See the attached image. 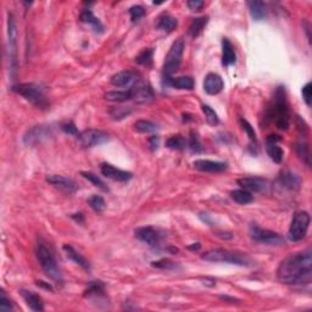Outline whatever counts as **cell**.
Listing matches in <instances>:
<instances>
[{"label":"cell","mask_w":312,"mask_h":312,"mask_svg":"<svg viewBox=\"0 0 312 312\" xmlns=\"http://www.w3.org/2000/svg\"><path fill=\"white\" fill-rule=\"evenodd\" d=\"M277 278L289 286H305L312 281L311 249L291 255L281 262Z\"/></svg>","instance_id":"cell-1"},{"label":"cell","mask_w":312,"mask_h":312,"mask_svg":"<svg viewBox=\"0 0 312 312\" xmlns=\"http://www.w3.org/2000/svg\"><path fill=\"white\" fill-rule=\"evenodd\" d=\"M273 106H272L271 117L274 119V124L282 131H287L291 125V114H289V104L287 99L286 88L279 85L276 88L273 95Z\"/></svg>","instance_id":"cell-2"},{"label":"cell","mask_w":312,"mask_h":312,"mask_svg":"<svg viewBox=\"0 0 312 312\" xmlns=\"http://www.w3.org/2000/svg\"><path fill=\"white\" fill-rule=\"evenodd\" d=\"M201 259L208 262H225L237 266H251L252 261L245 254L229 251L226 249H215L205 252Z\"/></svg>","instance_id":"cell-3"},{"label":"cell","mask_w":312,"mask_h":312,"mask_svg":"<svg viewBox=\"0 0 312 312\" xmlns=\"http://www.w3.org/2000/svg\"><path fill=\"white\" fill-rule=\"evenodd\" d=\"M12 92L21 95L27 102H29L34 106L39 107V109H45L49 105L44 89L36 83H21V84L14 85Z\"/></svg>","instance_id":"cell-4"},{"label":"cell","mask_w":312,"mask_h":312,"mask_svg":"<svg viewBox=\"0 0 312 312\" xmlns=\"http://www.w3.org/2000/svg\"><path fill=\"white\" fill-rule=\"evenodd\" d=\"M37 259H38L39 265L45 272L48 277H50L53 281L55 282H62V276H61V271L56 262L55 255L51 251L50 248L46 247L45 244L41 243L37 247Z\"/></svg>","instance_id":"cell-5"},{"label":"cell","mask_w":312,"mask_h":312,"mask_svg":"<svg viewBox=\"0 0 312 312\" xmlns=\"http://www.w3.org/2000/svg\"><path fill=\"white\" fill-rule=\"evenodd\" d=\"M310 215L306 211H296L288 230V238L291 242H300L308 234L310 227Z\"/></svg>","instance_id":"cell-6"},{"label":"cell","mask_w":312,"mask_h":312,"mask_svg":"<svg viewBox=\"0 0 312 312\" xmlns=\"http://www.w3.org/2000/svg\"><path fill=\"white\" fill-rule=\"evenodd\" d=\"M184 51V39L178 38L172 46L169 48L168 54L166 56V60L164 63V75L166 77L173 75L177 70L179 68L182 62V56H183Z\"/></svg>","instance_id":"cell-7"},{"label":"cell","mask_w":312,"mask_h":312,"mask_svg":"<svg viewBox=\"0 0 312 312\" xmlns=\"http://www.w3.org/2000/svg\"><path fill=\"white\" fill-rule=\"evenodd\" d=\"M250 237L257 243L266 245H282L284 244V239L273 230L265 229L256 225H251L249 228Z\"/></svg>","instance_id":"cell-8"},{"label":"cell","mask_w":312,"mask_h":312,"mask_svg":"<svg viewBox=\"0 0 312 312\" xmlns=\"http://www.w3.org/2000/svg\"><path fill=\"white\" fill-rule=\"evenodd\" d=\"M78 139L84 148H92V146H102L109 141V134L100 129H87L80 133Z\"/></svg>","instance_id":"cell-9"},{"label":"cell","mask_w":312,"mask_h":312,"mask_svg":"<svg viewBox=\"0 0 312 312\" xmlns=\"http://www.w3.org/2000/svg\"><path fill=\"white\" fill-rule=\"evenodd\" d=\"M237 182L244 190L249 193H267L271 188V183L267 179L259 177H244L239 178Z\"/></svg>","instance_id":"cell-10"},{"label":"cell","mask_w":312,"mask_h":312,"mask_svg":"<svg viewBox=\"0 0 312 312\" xmlns=\"http://www.w3.org/2000/svg\"><path fill=\"white\" fill-rule=\"evenodd\" d=\"M137 239L146 243L150 247H157L162 240V234L154 227H141L134 230Z\"/></svg>","instance_id":"cell-11"},{"label":"cell","mask_w":312,"mask_h":312,"mask_svg":"<svg viewBox=\"0 0 312 312\" xmlns=\"http://www.w3.org/2000/svg\"><path fill=\"white\" fill-rule=\"evenodd\" d=\"M51 136V128L46 126H36L29 129L23 137V142L27 146H34L45 141Z\"/></svg>","instance_id":"cell-12"},{"label":"cell","mask_w":312,"mask_h":312,"mask_svg":"<svg viewBox=\"0 0 312 312\" xmlns=\"http://www.w3.org/2000/svg\"><path fill=\"white\" fill-rule=\"evenodd\" d=\"M131 89L133 93V100L138 103H146L154 98L153 89L149 83L143 80H137Z\"/></svg>","instance_id":"cell-13"},{"label":"cell","mask_w":312,"mask_h":312,"mask_svg":"<svg viewBox=\"0 0 312 312\" xmlns=\"http://www.w3.org/2000/svg\"><path fill=\"white\" fill-rule=\"evenodd\" d=\"M100 171L104 174L106 178L112 179V181H117V182H127L132 178V173L131 172L124 171V169H120L117 167L112 166L110 164H102L100 165Z\"/></svg>","instance_id":"cell-14"},{"label":"cell","mask_w":312,"mask_h":312,"mask_svg":"<svg viewBox=\"0 0 312 312\" xmlns=\"http://www.w3.org/2000/svg\"><path fill=\"white\" fill-rule=\"evenodd\" d=\"M278 142H281V137L276 134H271L267 137L266 141V150L271 160L276 164H281L284 157V153L281 146H278Z\"/></svg>","instance_id":"cell-15"},{"label":"cell","mask_w":312,"mask_h":312,"mask_svg":"<svg viewBox=\"0 0 312 312\" xmlns=\"http://www.w3.org/2000/svg\"><path fill=\"white\" fill-rule=\"evenodd\" d=\"M46 182L53 184L56 188L61 189V190L66 191V193H75L78 189V186L76 184L75 181L67 178V177L59 176V174H51V176L46 177Z\"/></svg>","instance_id":"cell-16"},{"label":"cell","mask_w":312,"mask_h":312,"mask_svg":"<svg viewBox=\"0 0 312 312\" xmlns=\"http://www.w3.org/2000/svg\"><path fill=\"white\" fill-rule=\"evenodd\" d=\"M194 168L201 172H211V173H218L227 169V164L221 161H212V160H195L193 162Z\"/></svg>","instance_id":"cell-17"},{"label":"cell","mask_w":312,"mask_h":312,"mask_svg":"<svg viewBox=\"0 0 312 312\" xmlns=\"http://www.w3.org/2000/svg\"><path fill=\"white\" fill-rule=\"evenodd\" d=\"M225 83H223L222 77L217 73H208L204 81V90L208 95H216L222 92Z\"/></svg>","instance_id":"cell-18"},{"label":"cell","mask_w":312,"mask_h":312,"mask_svg":"<svg viewBox=\"0 0 312 312\" xmlns=\"http://www.w3.org/2000/svg\"><path fill=\"white\" fill-rule=\"evenodd\" d=\"M278 182L282 187L291 189V190H296V189L300 188L301 183L298 174L289 171V169H284V171L281 172V174L278 176Z\"/></svg>","instance_id":"cell-19"},{"label":"cell","mask_w":312,"mask_h":312,"mask_svg":"<svg viewBox=\"0 0 312 312\" xmlns=\"http://www.w3.org/2000/svg\"><path fill=\"white\" fill-rule=\"evenodd\" d=\"M7 36H9L10 56H11L15 70V62H16V22H15L14 16L11 14H9V20H7Z\"/></svg>","instance_id":"cell-20"},{"label":"cell","mask_w":312,"mask_h":312,"mask_svg":"<svg viewBox=\"0 0 312 312\" xmlns=\"http://www.w3.org/2000/svg\"><path fill=\"white\" fill-rule=\"evenodd\" d=\"M138 80L137 78V73L133 71H121V72L115 73L111 77V84L115 87H126V85L131 84L132 82H136Z\"/></svg>","instance_id":"cell-21"},{"label":"cell","mask_w":312,"mask_h":312,"mask_svg":"<svg viewBox=\"0 0 312 312\" xmlns=\"http://www.w3.org/2000/svg\"><path fill=\"white\" fill-rule=\"evenodd\" d=\"M21 295L22 298L24 299V301H26V304L28 305V308L31 309V310L36 312H41L44 310L43 300H42V298L38 295V294H36L34 291H24V289H22Z\"/></svg>","instance_id":"cell-22"},{"label":"cell","mask_w":312,"mask_h":312,"mask_svg":"<svg viewBox=\"0 0 312 312\" xmlns=\"http://www.w3.org/2000/svg\"><path fill=\"white\" fill-rule=\"evenodd\" d=\"M237 61V54H235L234 46L227 38L222 39V65L228 67Z\"/></svg>","instance_id":"cell-23"},{"label":"cell","mask_w":312,"mask_h":312,"mask_svg":"<svg viewBox=\"0 0 312 312\" xmlns=\"http://www.w3.org/2000/svg\"><path fill=\"white\" fill-rule=\"evenodd\" d=\"M62 249H63V251L66 252V256H67L68 259L72 260L73 262H76L78 266H81L83 270H85V271H89L90 270L89 262H88L87 260H85L84 257H83L82 255L80 254V252L76 251V250L73 249L71 245H63Z\"/></svg>","instance_id":"cell-24"},{"label":"cell","mask_w":312,"mask_h":312,"mask_svg":"<svg viewBox=\"0 0 312 312\" xmlns=\"http://www.w3.org/2000/svg\"><path fill=\"white\" fill-rule=\"evenodd\" d=\"M80 20L83 22V23H88L93 27L97 32H103L104 31V26L102 24L100 20L98 17H95V15L93 14L92 10L85 9L81 12L80 15Z\"/></svg>","instance_id":"cell-25"},{"label":"cell","mask_w":312,"mask_h":312,"mask_svg":"<svg viewBox=\"0 0 312 312\" xmlns=\"http://www.w3.org/2000/svg\"><path fill=\"white\" fill-rule=\"evenodd\" d=\"M177 24H178V21L177 19H174L173 16L168 14H162L161 16L159 17V21L156 23V28L160 29V31L164 32H172L173 29H176Z\"/></svg>","instance_id":"cell-26"},{"label":"cell","mask_w":312,"mask_h":312,"mask_svg":"<svg viewBox=\"0 0 312 312\" xmlns=\"http://www.w3.org/2000/svg\"><path fill=\"white\" fill-rule=\"evenodd\" d=\"M104 97L105 99L109 100V102L125 103L128 102V100H133V93H132V89L129 88L128 90H114V92H107Z\"/></svg>","instance_id":"cell-27"},{"label":"cell","mask_w":312,"mask_h":312,"mask_svg":"<svg viewBox=\"0 0 312 312\" xmlns=\"http://www.w3.org/2000/svg\"><path fill=\"white\" fill-rule=\"evenodd\" d=\"M248 6H249L251 17L255 21H261V20L266 17V5H265V2L254 0V1L248 2Z\"/></svg>","instance_id":"cell-28"},{"label":"cell","mask_w":312,"mask_h":312,"mask_svg":"<svg viewBox=\"0 0 312 312\" xmlns=\"http://www.w3.org/2000/svg\"><path fill=\"white\" fill-rule=\"evenodd\" d=\"M208 22V16H203V17H198V19H194L191 21L190 26H189L188 33L191 38H196L201 34L203 29L205 28V26Z\"/></svg>","instance_id":"cell-29"},{"label":"cell","mask_w":312,"mask_h":312,"mask_svg":"<svg viewBox=\"0 0 312 312\" xmlns=\"http://www.w3.org/2000/svg\"><path fill=\"white\" fill-rule=\"evenodd\" d=\"M230 198H232L235 203L240 204V205H247V204L252 203V200H254L251 193L244 190V189H235V190H232L230 191Z\"/></svg>","instance_id":"cell-30"},{"label":"cell","mask_w":312,"mask_h":312,"mask_svg":"<svg viewBox=\"0 0 312 312\" xmlns=\"http://www.w3.org/2000/svg\"><path fill=\"white\" fill-rule=\"evenodd\" d=\"M169 84L172 87L177 88V89H187L190 90L194 88V80L189 76H182V77L173 78V80L169 82Z\"/></svg>","instance_id":"cell-31"},{"label":"cell","mask_w":312,"mask_h":312,"mask_svg":"<svg viewBox=\"0 0 312 312\" xmlns=\"http://www.w3.org/2000/svg\"><path fill=\"white\" fill-rule=\"evenodd\" d=\"M134 128L139 133H153L157 131V125L151 121H146V120H139L134 124Z\"/></svg>","instance_id":"cell-32"},{"label":"cell","mask_w":312,"mask_h":312,"mask_svg":"<svg viewBox=\"0 0 312 312\" xmlns=\"http://www.w3.org/2000/svg\"><path fill=\"white\" fill-rule=\"evenodd\" d=\"M166 146L171 150H184L187 142L182 136H172L166 141Z\"/></svg>","instance_id":"cell-33"},{"label":"cell","mask_w":312,"mask_h":312,"mask_svg":"<svg viewBox=\"0 0 312 312\" xmlns=\"http://www.w3.org/2000/svg\"><path fill=\"white\" fill-rule=\"evenodd\" d=\"M104 291H105V286L103 282L100 281L90 282L89 286H88V289L85 291L84 296H88V298H90V296H99V295H103Z\"/></svg>","instance_id":"cell-34"},{"label":"cell","mask_w":312,"mask_h":312,"mask_svg":"<svg viewBox=\"0 0 312 312\" xmlns=\"http://www.w3.org/2000/svg\"><path fill=\"white\" fill-rule=\"evenodd\" d=\"M88 204H89L90 208L95 211V212H103L106 208V204L103 196L100 195H92L88 199Z\"/></svg>","instance_id":"cell-35"},{"label":"cell","mask_w":312,"mask_h":312,"mask_svg":"<svg viewBox=\"0 0 312 312\" xmlns=\"http://www.w3.org/2000/svg\"><path fill=\"white\" fill-rule=\"evenodd\" d=\"M153 55H154V51L153 49L148 48V49H144L141 54L136 58V61L139 63V65H146L149 66L151 65L153 62Z\"/></svg>","instance_id":"cell-36"},{"label":"cell","mask_w":312,"mask_h":312,"mask_svg":"<svg viewBox=\"0 0 312 312\" xmlns=\"http://www.w3.org/2000/svg\"><path fill=\"white\" fill-rule=\"evenodd\" d=\"M201 110H203L204 115H205L206 117V121H208V125H211V126H216V125H218L220 120H218V116L215 112V110L211 109L208 105H203V106H201Z\"/></svg>","instance_id":"cell-37"},{"label":"cell","mask_w":312,"mask_h":312,"mask_svg":"<svg viewBox=\"0 0 312 312\" xmlns=\"http://www.w3.org/2000/svg\"><path fill=\"white\" fill-rule=\"evenodd\" d=\"M81 174H82V176L84 177L85 179H88L90 183H93V186H95L97 188H100L102 190H104V191L107 190V187L105 186L104 182H103L102 179H100L99 177L97 176V174L92 173V172H81Z\"/></svg>","instance_id":"cell-38"},{"label":"cell","mask_w":312,"mask_h":312,"mask_svg":"<svg viewBox=\"0 0 312 312\" xmlns=\"http://www.w3.org/2000/svg\"><path fill=\"white\" fill-rule=\"evenodd\" d=\"M188 146L189 148L191 149V151H194V153H201V151H204V148L203 146H201L198 133H195V132H190Z\"/></svg>","instance_id":"cell-39"},{"label":"cell","mask_w":312,"mask_h":312,"mask_svg":"<svg viewBox=\"0 0 312 312\" xmlns=\"http://www.w3.org/2000/svg\"><path fill=\"white\" fill-rule=\"evenodd\" d=\"M240 125H242L243 129H244L245 133L248 134V137H249L250 141H251L254 144H256L257 138H256V133H255V131H254V127H252L251 125H250L249 122H248L247 120H244V119H240Z\"/></svg>","instance_id":"cell-40"},{"label":"cell","mask_w":312,"mask_h":312,"mask_svg":"<svg viewBox=\"0 0 312 312\" xmlns=\"http://www.w3.org/2000/svg\"><path fill=\"white\" fill-rule=\"evenodd\" d=\"M129 15H131L132 22H137L139 21L142 17H144L146 10H144V7L141 6V5H134V6H132L131 9H129Z\"/></svg>","instance_id":"cell-41"},{"label":"cell","mask_w":312,"mask_h":312,"mask_svg":"<svg viewBox=\"0 0 312 312\" xmlns=\"http://www.w3.org/2000/svg\"><path fill=\"white\" fill-rule=\"evenodd\" d=\"M296 151H298V155L306 162L308 166H310V156H309V146L306 143H299L296 146Z\"/></svg>","instance_id":"cell-42"},{"label":"cell","mask_w":312,"mask_h":312,"mask_svg":"<svg viewBox=\"0 0 312 312\" xmlns=\"http://www.w3.org/2000/svg\"><path fill=\"white\" fill-rule=\"evenodd\" d=\"M151 265H153L154 267H156V269H161V270H174L177 267L176 264L169 261L168 259H162V260H159V261H154L151 262Z\"/></svg>","instance_id":"cell-43"},{"label":"cell","mask_w":312,"mask_h":312,"mask_svg":"<svg viewBox=\"0 0 312 312\" xmlns=\"http://www.w3.org/2000/svg\"><path fill=\"white\" fill-rule=\"evenodd\" d=\"M14 305H12L11 300L6 296L4 291H1V294H0V309L1 310H12Z\"/></svg>","instance_id":"cell-44"},{"label":"cell","mask_w":312,"mask_h":312,"mask_svg":"<svg viewBox=\"0 0 312 312\" xmlns=\"http://www.w3.org/2000/svg\"><path fill=\"white\" fill-rule=\"evenodd\" d=\"M301 93H303V98L304 100H305L306 105L308 106H310L311 105V99H312V88H311V83H306L305 85L303 87V89H301Z\"/></svg>","instance_id":"cell-45"},{"label":"cell","mask_w":312,"mask_h":312,"mask_svg":"<svg viewBox=\"0 0 312 312\" xmlns=\"http://www.w3.org/2000/svg\"><path fill=\"white\" fill-rule=\"evenodd\" d=\"M61 129L65 132L66 134H70V136H80L77 131V127L72 124V122H67V124L61 125Z\"/></svg>","instance_id":"cell-46"},{"label":"cell","mask_w":312,"mask_h":312,"mask_svg":"<svg viewBox=\"0 0 312 312\" xmlns=\"http://www.w3.org/2000/svg\"><path fill=\"white\" fill-rule=\"evenodd\" d=\"M187 5H188L189 9L193 10V11H199V10L203 9L205 2L201 1V0H189V1L187 2Z\"/></svg>","instance_id":"cell-47"},{"label":"cell","mask_w":312,"mask_h":312,"mask_svg":"<svg viewBox=\"0 0 312 312\" xmlns=\"http://www.w3.org/2000/svg\"><path fill=\"white\" fill-rule=\"evenodd\" d=\"M131 111H128V110L126 109H122V107H119V109H116L115 111L111 112V116L114 117L115 120H121L124 119V117H126L127 115L129 114Z\"/></svg>","instance_id":"cell-48"},{"label":"cell","mask_w":312,"mask_h":312,"mask_svg":"<svg viewBox=\"0 0 312 312\" xmlns=\"http://www.w3.org/2000/svg\"><path fill=\"white\" fill-rule=\"evenodd\" d=\"M149 143H150L151 149H153V150H155V149H157V146H159V137H156V136L150 137V139H149Z\"/></svg>","instance_id":"cell-49"},{"label":"cell","mask_w":312,"mask_h":312,"mask_svg":"<svg viewBox=\"0 0 312 312\" xmlns=\"http://www.w3.org/2000/svg\"><path fill=\"white\" fill-rule=\"evenodd\" d=\"M37 284L41 287H43V288L48 289V291H51V287L49 286V284H45V282H37Z\"/></svg>","instance_id":"cell-50"},{"label":"cell","mask_w":312,"mask_h":312,"mask_svg":"<svg viewBox=\"0 0 312 312\" xmlns=\"http://www.w3.org/2000/svg\"><path fill=\"white\" fill-rule=\"evenodd\" d=\"M188 249L199 250V249H200V244H199V243H196V245H193V247H188Z\"/></svg>","instance_id":"cell-51"}]
</instances>
